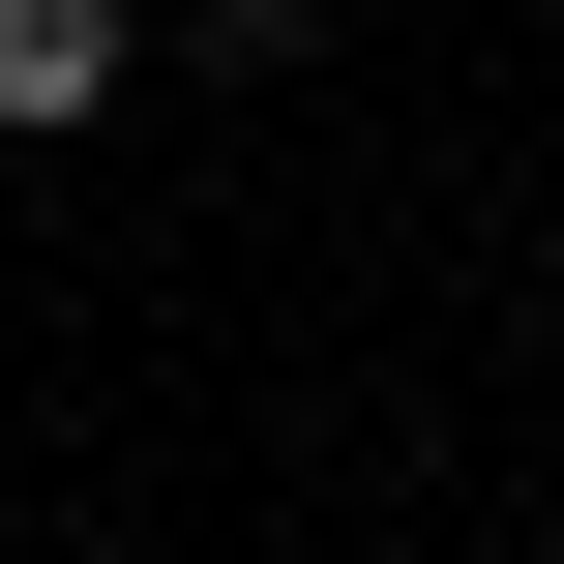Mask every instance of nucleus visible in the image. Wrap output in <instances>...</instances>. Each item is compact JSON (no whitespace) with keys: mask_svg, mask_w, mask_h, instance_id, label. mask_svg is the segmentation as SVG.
<instances>
[{"mask_svg":"<svg viewBox=\"0 0 564 564\" xmlns=\"http://www.w3.org/2000/svg\"><path fill=\"white\" fill-rule=\"evenodd\" d=\"M119 30H149V0H0V119H30V149H59V119H89V89H119Z\"/></svg>","mask_w":564,"mask_h":564,"instance_id":"obj_1","label":"nucleus"},{"mask_svg":"<svg viewBox=\"0 0 564 564\" xmlns=\"http://www.w3.org/2000/svg\"><path fill=\"white\" fill-rule=\"evenodd\" d=\"M297 30H327V0H208V59H297Z\"/></svg>","mask_w":564,"mask_h":564,"instance_id":"obj_2","label":"nucleus"}]
</instances>
